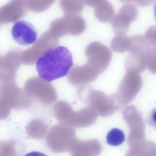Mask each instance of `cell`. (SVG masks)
<instances>
[{
    "label": "cell",
    "mask_w": 156,
    "mask_h": 156,
    "mask_svg": "<svg viewBox=\"0 0 156 156\" xmlns=\"http://www.w3.org/2000/svg\"><path fill=\"white\" fill-rule=\"evenodd\" d=\"M73 65L72 54L63 46H58L47 50L36 62L38 76L47 82L66 76Z\"/></svg>",
    "instance_id": "cell-1"
},
{
    "label": "cell",
    "mask_w": 156,
    "mask_h": 156,
    "mask_svg": "<svg viewBox=\"0 0 156 156\" xmlns=\"http://www.w3.org/2000/svg\"><path fill=\"white\" fill-rule=\"evenodd\" d=\"M11 34L13 39L21 45L32 44L37 40V32L34 26L24 20L13 24Z\"/></svg>",
    "instance_id": "cell-2"
},
{
    "label": "cell",
    "mask_w": 156,
    "mask_h": 156,
    "mask_svg": "<svg viewBox=\"0 0 156 156\" xmlns=\"http://www.w3.org/2000/svg\"><path fill=\"white\" fill-rule=\"evenodd\" d=\"M107 143L113 146H118L123 143L125 140L124 132L119 129L114 128L111 129L106 136Z\"/></svg>",
    "instance_id": "cell-3"
},
{
    "label": "cell",
    "mask_w": 156,
    "mask_h": 156,
    "mask_svg": "<svg viewBox=\"0 0 156 156\" xmlns=\"http://www.w3.org/2000/svg\"><path fill=\"white\" fill-rule=\"evenodd\" d=\"M25 156H47L43 152H38V151H33L29 152L25 155Z\"/></svg>",
    "instance_id": "cell-4"
}]
</instances>
